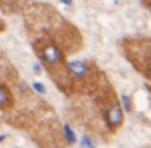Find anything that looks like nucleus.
I'll return each instance as SVG.
<instances>
[{
    "mask_svg": "<svg viewBox=\"0 0 151 148\" xmlns=\"http://www.w3.org/2000/svg\"><path fill=\"white\" fill-rule=\"evenodd\" d=\"M41 56H42V59L46 60L47 64H50V65H55V64H59L60 60H62V52H60V49L55 46V44H44L42 47H41Z\"/></svg>",
    "mask_w": 151,
    "mask_h": 148,
    "instance_id": "nucleus-1",
    "label": "nucleus"
},
{
    "mask_svg": "<svg viewBox=\"0 0 151 148\" xmlns=\"http://www.w3.org/2000/svg\"><path fill=\"white\" fill-rule=\"evenodd\" d=\"M106 121H107V125H111V127H114V129L120 127L122 122H124V109H122L117 103H114V104L109 108L107 114H106Z\"/></svg>",
    "mask_w": 151,
    "mask_h": 148,
    "instance_id": "nucleus-2",
    "label": "nucleus"
},
{
    "mask_svg": "<svg viewBox=\"0 0 151 148\" xmlns=\"http://www.w3.org/2000/svg\"><path fill=\"white\" fill-rule=\"evenodd\" d=\"M67 70H68V73L72 77H75V78H83V77H86V73H88V65H86L85 62H81V60H70V62L67 64Z\"/></svg>",
    "mask_w": 151,
    "mask_h": 148,
    "instance_id": "nucleus-3",
    "label": "nucleus"
},
{
    "mask_svg": "<svg viewBox=\"0 0 151 148\" xmlns=\"http://www.w3.org/2000/svg\"><path fill=\"white\" fill-rule=\"evenodd\" d=\"M10 99H12V95L5 86L0 85V108H7L10 104Z\"/></svg>",
    "mask_w": 151,
    "mask_h": 148,
    "instance_id": "nucleus-4",
    "label": "nucleus"
},
{
    "mask_svg": "<svg viewBox=\"0 0 151 148\" xmlns=\"http://www.w3.org/2000/svg\"><path fill=\"white\" fill-rule=\"evenodd\" d=\"M63 134H65V138L68 143H75L76 142V137H75V132L72 130V127H70L68 124L63 125Z\"/></svg>",
    "mask_w": 151,
    "mask_h": 148,
    "instance_id": "nucleus-5",
    "label": "nucleus"
},
{
    "mask_svg": "<svg viewBox=\"0 0 151 148\" xmlns=\"http://www.w3.org/2000/svg\"><path fill=\"white\" fill-rule=\"evenodd\" d=\"M122 106H124L125 112H130L132 111V99H130V96H127V95L122 96Z\"/></svg>",
    "mask_w": 151,
    "mask_h": 148,
    "instance_id": "nucleus-6",
    "label": "nucleus"
},
{
    "mask_svg": "<svg viewBox=\"0 0 151 148\" xmlns=\"http://www.w3.org/2000/svg\"><path fill=\"white\" fill-rule=\"evenodd\" d=\"M81 147L83 148H96V145H94V142H93V138L91 137H83L81 138Z\"/></svg>",
    "mask_w": 151,
    "mask_h": 148,
    "instance_id": "nucleus-7",
    "label": "nucleus"
},
{
    "mask_svg": "<svg viewBox=\"0 0 151 148\" xmlns=\"http://www.w3.org/2000/svg\"><path fill=\"white\" fill-rule=\"evenodd\" d=\"M33 90H34V91H37L39 95H46V86H44L42 83H39V82H34L33 83Z\"/></svg>",
    "mask_w": 151,
    "mask_h": 148,
    "instance_id": "nucleus-8",
    "label": "nucleus"
},
{
    "mask_svg": "<svg viewBox=\"0 0 151 148\" xmlns=\"http://www.w3.org/2000/svg\"><path fill=\"white\" fill-rule=\"evenodd\" d=\"M33 70H34V73H37V75H39V73H41V70H42V69H41V65H39L37 62H34V65H33Z\"/></svg>",
    "mask_w": 151,
    "mask_h": 148,
    "instance_id": "nucleus-9",
    "label": "nucleus"
},
{
    "mask_svg": "<svg viewBox=\"0 0 151 148\" xmlns=\"http://www.w3.org/2000/svg\"><path fill=\"white\" fill-rule=\"evenodd\" d=\"M62 4H65V5H72L73 4V0H60Z\"/></svg>",
    "mask_w": 151,
    "mask_h": 148,
    "instance_id": "nucleus-10",
    "label": "nucleus"
},
{
    "mask_svg": "<svg viewBox=\"0 0 151 148\" xmlns=\"http://www.w3.org/2000/svg\"><path fill=\"white\" fill-rule=\"evenodd\" d=\"M5 138H7V135H0V142H4Z\"/></svg>",
    "mask_w": 151,
    "mask_h": 148,
    "instance_id": "nucleus-11",
    "label": "nucleus"
}]
</instances>
